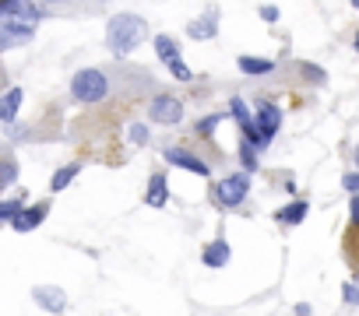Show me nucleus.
Wrapping results in <instances>:
<instances>
[{"mask_svg":"<svg viewBox=\"0 0 359 316\" xmlns=\"http://www.w3.org/2000/svg\"><path fill=\"white\" fill-rule=\"evenodd\" d=\"M342 183H345V190H359V176H352V173H349Z\"/></svg>","mask_w":359,"mask_h":316,"instance_id":"5701e85b","label":"nucleus"},{"mask_svg":"<svg viewBox=\"0 0 359 316\" xmlns=\"http://www.w3.org/2000/svg\"><path fill=\"white\" fill-rule=\"evenodd\" d=\"M240 155H243V169H247V173L258 169V155H253V148H250L247 141H243V151H240Z\"/></svg>","mask_w":359,"mask_h":316,"instance_id":"6ab92c4d","label":"nucleus"},{"mask_svg":"<svg viewBox=\"0 0 359 316\" xmlns=\"http://www.w3.org/2000/svg\"><path fill=\"white\" fill-rule=\"evenodd\" d=\"M278 127H282V109H278V105H261V109H258V134H261L265 144L275 137Z\"/></svg>","mask_w":359,"mask_h":316,"instance_id":"423d86ee","label":"nucleus"},{"mask_svg":"<svg viewBox=\"0 0 359 316\" xmlns=\"http://www.w3.org/2000/svg\"><path fill=\"white\" fill-rule=\"evenodd\" d=\"M356 8H359V4H356Z\"/></svg>","mask_w":359,"mask_h":316,"instance_id":"bb28decb","label":"nucleus"},{"mask_svg":"<svg viewBox=\"0 0 359 316\" xmlns=\"http://www.w3.org/2000/svg\"><path fill=\"white\" fill-rule=\"evenodd\" d=\"M22 215V204L18 200H8V204H0V222H8V218H18Z\"/></svg>","mask_w":359,"mask_h":316,"instance_id":"a211bd4d","label":"nucleus"},{"mask_svg":"<svg viewBox=\"0 0 359 316\" xmlns=\"http://www.w3.org/2000/svg\"><path fill=\"white\" fill-rule=\"evenodd\" d=\"M78 169H81V166H64L60 173H53V179H49V186H53V190H64V186H67V183L78 176Z\"/></svg>","mask_w":359,"mask_h":316,"instance_id":"dca6fc26","label":"nucleus"},{"mask_svg":"<svg viewBox=\"0 0 359 316\" xmlns=\"http://www.w3.org/2000/svg\"><path fill=\"white\" fill-rule=\"evenodd\" d=\"M151 207H162L166 204V176H151L148 179V197H144Z\"/></svg>","mask_w":359,"mask_h":316,"instance_id":"f8f14e48","label":"nucleus"},{"mask_svg":"<svg viewBox=\"0 0 359 316\" xmlns=\"http://www.w3.org/2000/svg\"><path fill=\"white\" fill-rule=\"evenodd\" d=\"M166 162H173V166H180V169H187V173H197V176H208L212 169L201 162V158H194L190 151H183V148H166Z\"/></svg>","mask_w":359,"mask_h":316,"instance_id":"0eeeda50","label":"nucleus"},{"mask_svg":"<svg viewBox=\"0 0 359 316\" xmlns=\"http://www.w3.org/2000/svg\"><path fill=\"white\" fill-rule=\"evenodd\" d=\"M261 18H265V21H275V18H278V8H261Z\"/></svg>","mask_w":359,"mask_h":316,"instance_id":"4be33fe9","label":"nucleus"},{"mask_svg":"<svg viewBox=\"0 0 359 316\" xmlns=\"http://www.w3.org/2000/svg\"><path fill=\"white\" fill-rule=\"evenodd\" d=\"M356 53H359V35H356Z\"/></svg>","mask_w":359,"mask_h":316,"instance_id":"a878e982","label":"nucleus"},{"mask_svg":"<svg viewBox=\"0 0 359 316\" xmlns=\"http://www.w3.org/2000/svg\"><path fill=\"white\" fill-rule=\"evenodd\" d=\"M148 116L156 120V123H180L183 120V105L176 98H169V95H159L156 102H151Z\"/></svg>","mask_w":359,"mask_h":316,"instance_id":"39448f33","label":"nucleus"},{"mask_svg":"<svg viewBox=\"0 0 359 316\" xmlns=\"http://www.w3.org/2000/svg\"><path fill=\"white\" fill-rule=\"evenodd\" d=\"M240 71L243 74H268L272 60H253V57H240Z\"/></svg>","mask_w":359,"mask_h":316,"instance_id":"2eb2a0df","label":"nucleus"},{"mask_svg":"<svg viewBox=\"0 0 359 316\" xmlns=\"http://www.w3.org/2000/svg\"><path fill=\"white\" fill-rule=\"evenodd\" d=\"M352 225H356V229H359V193H356V197H352Z\"/></svg>","mask_w":359,"mask_h":316,"instance_id":"412c9836","label":"nucleus"},{"mask_svg":"<svg viewBox=\"0 0 359 316\" xmlns=\"http://www.w3.org/2000/svg\"><path fill=\"white\" fill-rule=\"evenodd\" d=\"M71 91H74L78 102H99V98H106L110 81L102 71H78L74 81H71Z\"/></svg>","mask_w":359,"mask_h":316,"instance_id":"f03ea898","label":"nucleus"},{"mask_svg":"<svg viewBox=\"0 0 359 316\" xmlns=\"http://www.w3.org/2000/svg\"><path fill=\"white\" fill-rule=\"evenodd\" d=\"M11 42H15V35H8L4 28H0V49H4V46H11Z\"/></svg>","mask_w":359,"mask_h":316,"instance_id":"b1692460","label":"nucleus"},{"mask_svg":"<svg viewBox=\"0 0 359 316\" xmlns=\"http://www.w3.org/2000/svg\"><path fill=\"white\" fill-rule=\"evenodd\" d=\"M247 190H250V179H247V173H240V176H226L222 183H219V204H226V207H236L243 197H247Z\"/></svg>","mask_w":359,"mask_h":316,"instance_id":"20e7f679","label":"nucleus"},{"mask_svg":"<svg viewBox=\"0 0 359 316\" xmlns=\"http://www.w3.org/2000/svg\"><path fill=\"white\" fill-rule=\"evenodd\" d=\"M141 39H144V21L137 15H117L106 28V42H110V49L117 57H127Z\"/></svg>","mask_w":359,"mask_h":316,"instance_id":"f257e3e1","label":"nucleus"},{"mask_svg":"<svg viewBox=\"0 0 359 316\" xmlns=\"http://www.w3.org/2000/svg\"><path fill=\"white\" fill-rule=\"evenodd\" d=\"M131 141H134V144H148V130H144L141 123H134V127H131Z\"/></svg>","mask_w":359,"mask_h":316,"instance_id":"aec40b11","label":"nucleus"},{"mask_svg":"<svg viewBox=\"0 0 359 316\" xmlns=\"http://www.w3.org/2000/svg\"><path fill=\"white\" fill-rule=\"evenodd\" d=\"M356 166H359V148H356Z\"/></svg>","mask_w":359,"mask_h":316,"instance_id":"393cba45","label":"nucleus"},{"mask_svg":"<svg viewBox=\"0 0 359 316\" xmlns=\"http://www.w3.org/2000/svg\"><path fill=\"white\" fill-rule=\"evenodd\" d=\"M15 176H18V166L11 162V158H0V186H8Z\"/></svg>","mask_w":359,"mask_h":316,"instance_id":"f3484780","label":"nucleus"},{"mask_svg":"<svg viewBox=\"0 0 359 316\" xmlns=\"http://www.w3.org/2000/svg\"><path fill=\"white\" fill-rule=\"evenodd\" d=\"M18 105H22V88H11L4 98H0V120L11 123L18 116Z\"/></svg>","mask_w":359,"mask_h":316,"instance_id":"9b49d317","label":"nucleus"},{"mask_svg":"<svg viewBox=\"0 0 359 316\" xmlns=\"http://www.w3.org/2000/svg\"><path fill=\"white\" fill-rule=\"evenodd\" d=\"M215 32H219L215 18H201V21H194V25L187 28V35H190V39H212Z\"/></svg>","mask_w":359,"mask_h":316,"instance_id":"4468645a","label":"nucleus"},{"mask_svg":"<svg viewBox=\"0 0 359 316\" xmlns=\"http://www.w3.org/2000/svg\"><path fill=\"white\" fill-rule=\"evenodd\" d=\"M46 215H49V204H32V207H25L22 215L15 218V229H18V232H32V229L42 225Z\"/></svg>","mask_w":359,"mask_h":316,"instance_id":"6e6552de","label":"nucleus"},{"mask_svg":"<svg viewBox=\"0 0 359 316\" xmlns=\"http://www.w3.org/2000/svg\"><path fill=\"white\" fill-rule=\"evenodd\" d=\"M156 49H159V57L169 64V71H173L176 81H190V71H187V64L180 60V46H176V39L159 35V39H156Z\"/></svg>","mask_w":359,"mask_h":316,"instance_id":"7ed1b4c3","label":"nucleus"},{"mask_svg":"<svg viewBox=\"0 0 359 316\" xmlns=\"http://www.w3.org/2000/svg\"><path fill=\"white\" fill-rule=\"evenodd\" d=\"M35 302H39L42 309H49V313H60L67 299H64L60 288H46V285H42V288H35Z\"/></svg>","mask_w":359,"mask_h":316,"instance_id":"1a4fd4ad","label":"nucleus"},{"mask_svg":"<svg viewBox=\"0 0 359 316\" xmlns=\"http://www.w3.org/2000/svg\"><path fill=\"white\" fill-rule=\"evenodd\" d=\"M226 260H229V243L226 239H215L208 249H204V263H208V267H226Z\"/></svg>","mask_w":359,"mask_h":316,"instance_id":"9d476101","label":"nucleus"},{"mask_svg":"<svg viewBox=\"0 0 359 316\" xmlns=\"http://www.w3.org/2000/svg\"><path fill=\"white\" fill-rule=\"evenodd\" d=\"M282 225H296V222H303L306 218V200H296V204H289V207H282L278 215H275Z\"/></svg>","mask_w":359,"mask_h":316,"instance_id":"ddd939ff","label":"nucleus"}]
</instances>
